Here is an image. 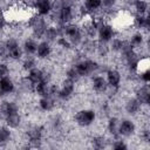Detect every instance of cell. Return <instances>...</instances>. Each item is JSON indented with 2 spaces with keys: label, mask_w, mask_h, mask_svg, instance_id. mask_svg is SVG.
I'll return each instance as SVG.
<instances>
[{
  "label": "cell",
  "mask_w": 150,
  "mask_h": 150,
  "mask_svg": "<svg viewBox=\"0 0 150 150\" xmlns=\"http://www.w3.org/2000/svg\"><path fill=\"white\" fill-rule=\"evenodd\" d=\"M36 48H38V42L35 39H32V38H28L25 40L23 42V46H22V49L23 52L27 54V55H33L36 53Z\"/></svg>",
  "instance_id": "603a6c76"
},
{
  "label": "cell",
  "mask_w": 150,
  "mask_h": 150,
  "mask_svg": "<svg viewBox=\"0 0 150 150\" xmlns=\"http://www.w3.org/2000/svg\"><path fill=\"white\" fill-rule=\"evenodd\" d=\"M39 107L42 111H50L54 109L55 103H54V98L50 96H42L39 101Z\"/></svg>",
  "instance_id": "cb8c5ba5"
},
{
  "label": "cell",
  "mask_w": 150,
  "mask_h": 150,
  "mask_svg": "<svg viewBox=\"0 0 150 150\" xmlns=\"http://www.w3.org/2000/svg\"><path fill=\"white\" fill-rule=\"evenodd\" d=\"M102 7V0H84L83 8L87 12H96Z\"/></svg>",
  "instance_id": "484cf974"
},
{
  "label": "cell",
  "mask_w": 150,
  "mask_h": 150,
  "mask_svg": "<svg viewBox=\"0 0 150 150\" xmlns=\"http://www.w3.org/2000/svg\"><path fill=\"white\" fill-rule=\"evenodd\" d=\"M34 9L40 16L50 14L52 12V0H35Z\"/></svg>",
  "instance_id": "8fae6325"
},
{
  "label": "cell",
  "mask_w": 150,
  "mask_h": 150,
  "mask_svg": "<svg viewBox=\"0 0 150 150\" xmlns=\"http://www.w3.org/2000/svg\"><path fill=\"white\" fill-rule=\"evenodd\" d=\"M21 115L19 112H14V114H9L5 117V122H6V125L11 129H16L20 127L21 124Z\"/></svg>",
  "instance_id": "ffe728a7"
},
{
  "label": "cell",
  "mask_w": 150,
  "mask_h": 150,
  "mask_svg": "<svg viewBox=\"0 0 150 150\" xmlns=\"http://www.w3.org/2000/svg\"><path fill=\"white\" fill-rule=\"evenodd\" d=\"M132 23L137 29H149L150 27V19L148 15L136 14L132 19Z\"/></svg>",
  "instance_id": "ac0fdd59"
},
{
  "label": "cell",
  "mask_w": 150,
  "mask_h": 150,
  "mask_svg": "<svg viewBox=\"0 0 150 150\" xmlns=\"http://www.w3.org/2000/svg\"><path fill=\"white\" fill-rule=\"evenodd\" d=\"M91 84H93V89L96 91V93H104L108 90V83H107V80L105 77H103L102 75H95L93 77V81H91Z\"/></svg>",
  "instance_id": "9a60e30c"
},
{
  "label": "cell",
  "mask_w": 150,
  "mask_h": 150,
  "mask_svg": "<svg viewBox=\"0 0 150 150\" xmlns=\"http://www.w3.org/2000/svg\"><path fill=\"white\" fill-rule=\"evenodd\" d=\"M142 104L139 103V101L136 98V97H132V98H129L127 102H125V111L129 114V115H137L141 109H142Z\"/></svg>",
  "instance_id": "2e32d148"
},
{
  "label": "cell",
  "mask_w": 150,
  "mask_h": 150,
  "mask_svg": "<svg viewBox=\"0 0 150 150\" xmlns=\"http://www.w3.org/2000/svg\"><path fill=\"white\" fill-rule=\"evenodd\" d=\"M34 67H36V63H35V60H34L33 57H30V56H28V57L22 62V68H23V70H26V71H29V70L33 69Z\"/></svg>",
  "instance_id": "836d02e7"
},
{
  "label": "cell",
  "mask_w": 150,
  "mask_h": 150,
  "mask_svg": "<svg viewBox=\"0 0 150 150\" xmlns=\"http://www.w3.org/2000/svg\"><path fill=\"white\" fill-rule=\"evenodd\" d=\"M107 83H108V87L110 88H114V89H118L120 88V84H121V81H122V76H121V73L115 69V68H111V69H108L107 70Z\"/></svg>",
  "instance_id": "9c48e42d"
},
{
  "label": "cell",
  "mask_w": 150,
  "mask_h": 150,
  "mask_svg": "<svg viewBox=\"0 0 150 150\" xmlns=\"http://www.w3.org/2000/svg\"><path fill=\"white\" fill-rule=\"evenodd\" d=\"M138 75H139V79H141L144 83H149V81H150V70H149V69H145V70L141 71Z\"/></svg>",
  "instance_id": "f35d334b"
},
{
  "label": "cell",
  "mask_w": 150,
  "mask_h": 150,
  "mask_svg": "<svg viewBox=\"0 0 150 150\" xmlns=\"http://www.w3.org/2000/svg\"><path fill=\"white\" fill-rule=\"evenodd\" d=\"M66 79H68V80H70V81H73V82H75V83H76L81 77H80L79 73L76 71L75 67L73 66V67H70V68L66 71Z\"/></svg>",
  "instance_id": "1f68e13d"
},
{
  "label": "cell",
  "mask_w": 150,
  "mask_h": 150,
  "mask_svg": "<svg viewBox=\"0 0 150 150\" xmlns=\"http://www.w3.org/2000/svg\"><path fill=\"white\" fill-rule=\"evenodd\" d=\"M0 13H1V11H0Z\"/></svg>",
  "instance_id": "bcb514c9"
},
{
  "label": "cell",
  "mask_w": 150,
  "mask_h": 150,
  "mask_svg": "<svg viewBox=\"0 0 150 150\" xmlns=\"http://www.w3.org/2000/svg\"><path fill=\"white\" fill-rule=\"evenodd\" d=\"M8 74H9V67L7 66V63L0 62V79L8 76Z\"/></svg>",
  "instance_id": "74e56055"
},
{
  "label": "cell",
  "mask_w": 150,
  "mask_h": 150,
  "mask_svg": "<svg viewBox=\"0 0 150 150\" xmlns=\"http://www.w3.org/2000/svg\"><path fill=\"white\" fill-rule=\"evenodd\" d=\"M56 43L61 47V48H64V49H69L71 47L70 42L64 38V36H59V39L56 40Z\"/></svg>",
  "instance_id": "d590c367"
},
{
  "label": "cell",
  "mask_w": 150,
  "mask_h": 150,
  "mask_svg": "<svg viewBox=\"0 0 150 150\" xmlns=\"http://www.w3.org/2000/svg\"><path fill=\"white\" fill-rule=\"evenodd\" d=\"M27 79L29 80V82L35 86L36 83H39L40 81L43 80V70L38 68V67H34L33 69H30L27 74Z\"/></svg>",
  "instance_id": "d6986e66"
},
{
  "label": "cell",
  "mask_w": 150,
  "mask_h": 150,
  "mask_svg": "<svg viewBox=\"0 0 150 150\" xmlns=\"http://www.w3.org/2000/svg\"><path fill=\"white\" fill-rule=\"evenodd\" d=\"M28 25L32 28V33H33L34 38H36V39L43 38L45 32H46V28L48 27L46 20L42 16H40V15H33V16H30L29 18V21H28Z\"/></svg>",
  "instance_id": "3957f363"
},
{
  "label": "cell",
  "mask_w": 150,
  "mask_h": 150,
  "mask_svg": "<svg viewBox=\"0 0 150 150\" xmlns=\"http://www.w3.org/2000/svg\"><path fill=\"white\" fill-rule=\"evenodd\" d=\"M96 50H97V53L101 55V56H105L108 53H109V48L105 46V43H102V42H100L97 46H96Z\"/></svg>",
  "instance_id": "8d00e7d4"
},
{
  "label": "cell",
  "mask_w": 150,
  "mask_h": 150,
  "mask_svg": "<svg viewBox=\"0 0 150 150\" xmlns=\"http://www.w3.org/2000/svg\"><path fill=\"white\" fill-rule=\"evenodd\" d=\"M49 88H50V83L48 81H40L39 83H36L34 86V91L40 96H49Z\"/></svg>",
  "instance_id": "44dd1931"
},
{
  "label": "cell",
  "mask_w": 150,
  "mask_h": 150,
  "mask_svg": "<svg viewBox=\"0 0 150 150\" xmlns=\"http://www.w3.org/2000/svg\"><path fill=\"white\" fill-rule=\"evenodd\" d=\"M7 55H8V57L12 59V60H20L21 56H22V49H21L20 46H18V47H15V48L8 50V52H7Z\"/></svg>",
  "instance_id": "d6a6232c"
},
{
  "label": "cell",
  "mask_w": 150,
  "mask_h": 150,
  "mask_svg": "<svg viewBox=\"0 0 150 150\" xmlns=\"http://www.w3.org/2000/svg\"><path fill=\"white\" fill-rule=\"evenodd\" d=\"M90 142H91V146L94 149H97V150L104 149L108 144V141L104 136H94Z\"/></svg>",
  "instance_id": "83f0119b"
},
{
  "label": "cell",
  "mask_w": 150,
  "mask_h": 150,
  "mask_svg": "<svg viewBox=\"0 0 150 150\" xmlns=\"http://www.w3.org/2000/svg\"><path fill=\"white\" fill-rule=\"evenodd\" d=\"M117 0H102V7H104L105 9H111L115 5H116Z\"/></svg>",
  "instance_id": "60d3db41"
},
{
  "label": "cell",
  "mask_w": 150,
  "mask_h": 150,
  "mask_svg": "<svg viewBox=\"0 0 150 150\" xmlns=\"http://www.w3.org/2000/svg\"><path fill=\"white\" fill-rule=\"evenodd\" d=\"M125 1H127V2L129 4V5H134V4H135V2L137 1V0H125Z\"/></svg>",
  "instance_id": "ee69618b"
},
{
  "label": "cell",
  "mask_w": 150,
  "mask_h": 150,
  "mask_svg": "<svg viewBox=\"0 0 150 150\" xmlns=\"http://www.w3.org/2000/svg\"><path fill=\"white\" fill-rule=\"evenodd\" d=\"M97 36H98V42L108 43L111 41V39L115 38V29L111 25L103 22L97 29Z\"/></svg>",
  "instance_id": "8992f818"
},
{
  "label": "cell",
  "mask_w": 150,
  "mask_h": 150,
  "mask_svg": "<svg viewBox=\"0 0 150 150\" xmlns=\"http://www.w3.org/2000/svg\"><path fill=\"white\" fill-rule=\"evenodd\" d=\"M36 56L38 59H48L52 54V47H50V43L48 41H41L38 43V48H36Z\"/></svg>",
  "instance_id": "5bb4252c"
},
{
  "label": "cell",
  "mask_w": 150,
  "mask_h": 150,
  "mask_svg": "<svg viewBox=\"0 0 150 150\" xmlns=\"http://www.w3.org/2000/svg\"><path fill=\"white\" fill-rule=\"evenodd\" d=\"M15 1H18V2H23V1H26V0H15Z\"/></svg>",
  "instance_id": "f6af8a7d"
},
{
  "label": "cell",
  "mask_w": 150,
  "mask_h": 150,
  "mask_svg": "<svg viewBox=\"0 0 150 150\" xmlns=\"http://www.w3.org/2000/svg\"><path fill=\"white\" fill-rule=\"evenodd\" d=\"M7 55V49H6V45L5 42L0 41V57H5Z\"/></svg>",
  "instance_id": "b9f144b4"
},
{
  "label": "cell",
  "mask_w": 150,
  "mask_h": 150,
  "mask_svg": "<svg viewBox=\"0 0 150 150\" xmlns=\"http://www.w3.org/2000/svg\"><path fill=\"white\" fill-rule=\"evenodd\" d=\"M42 135H43V129L40 125H32L27 130V138L28 142L30 143V146L38 148L40 146V143L42 142Z\"/></svg>",
  "instance_id": "5b68a950"
},
{
  "label": "cell",
  "mask_w": 150,
  "mask_h": 150,
  "mask_svg": "<svg viewBox=\"0 0 150 150\" xmlns=\"http://www.w3.org/2000/svg\"><path fill=\"white\" fill-rule=\"evenodd\" d=\"M136 131V125L131 120H123L120 122L118 125V136L123 137H130L135 134Z\"/></svg>",
  "instance_id": "30bf717a"
},
{
  "label": "cell",
  "mask_w": 150,
  "mask_h": 150,
  "mask_svg": "<svg viewBox=\"0 0 150 150\" xmlns=\"http://www.w3.org/2000/svg\"><path fill=\"white\" fill-rule=\"evenodd\" d=\"M128 41L130 42V45H131L134 48H136V47H139V46L143 45V42H144V38H143V34H142L141 32H137V33L132 34Z\"/></svg>",
  "instance_id": "f546056e"
},
{
  "label": "cell",
  "mask_w": 150,
  "mask_h": 150,
  "mask_svg": "<svg viewBox=\"0 0 150 150\" xmlns=\"http://www.w3.org/2000/svg\"><path fill=\"white\" fill-rule=\"evenodd\" d=\"M118 125H120V120L117 117H110L107 123V130L114 137H118Z\"/></svg>",
  "instance_id": "d4e9b609"
},
{
  "label": "cell",
  "mask_w": 150,
  "mask_h": 150,
  "mask_svg": "<svg viewBox=\"0 0 150 150\" xmlns=\"http://www.w3.org/2000/svg\"><path fill=\"white\" fill-rule=\"evenodd\" d=\"M60 36V29L57 27H54V26H48L46 28V32H45V35L43 38L46 39V41L48 42H53V41H56Z\"/></svg>",
  "instance_id": "7402d4cb"
},
{
  "label": "cell",
  "mask_w": 150,
  "mask_h": 150,
  "mask_svg": "<svg viewBox=\"0 0 150 150\" xmlns=\"http://www.w3.org/2000/svg\"><path fill=\"white\" fill-rule=\"evenodd\" d=\"M111 148L115 149V150H127L128 149V144L122 139H116L111 144Z\"/></svg>",
  "instance_id": "e575fe53"
},
{
  "label": "cell",
  "mask_w": 150,
  "mask_h": 150,
  "mask_svg": "<svg viewBox=\"0 0 150 150\" xmlns=\"http://www.w3.org/2000/svg\"><path fill=\"white\" fill-rule=\"evenodd\" d=\"M6 25H7L6 16H5L2 13H0V30H2V29L6 27Z\"/></svg>",
  "instance_id": "7bdbcfd3"
},
{
  "label": "cell",
  "mask_w": 150,
  "mask_h": 150,
  "mask_svg": "<svg viewBox=\"0 0 150 150\" xmlns=\"http://www.w3.org/2000/svg\"><path fill=\"white\" fill-rule=\"evenodd\" d=\"M134 7H135V11H136V14L145 15L146 12H148V8H149V4H148L146 0H137L134 4Z\"/></svg>",
  "instance_id": "f1b7e54d"
},
{
  "label": "cell",
  "mask_w": 150,
  "mask_h": 150,
  "mask_svg": "<svg viewBox=\"0 0 150 150\" xmlns=\"http://www.w3.org/2000/svg\"><path fill=\"white\" fill-rule=\"evenodd\" d=\"M95 118H96V112L93 109H82V110H79L75 114V116H74L75 123L79 127H83V128L91 125L95 122Z\"/></svg>",
  "instance_id": "277c9868"
},
{
  "label": "cell",
  "mask_w": 150,
  "mask_h": 150,
  "mask_svg": "<svg viewBox=\"0 0 150 150\" xmlns=\"http://www.w3.org/2000/svg\"><path fill=\"white\" fill-rule=\"evenodd\" d=\"M75 91V82L66 79L63 82H62V86L59 88V94H57V97L60 100H69Z\"/></svg>",
  "instance_id": "52a82bcc"
},
{
  "label": "cell",
  "mask_w": 150,
  "mask_h": 150,
  "mask_svg": "<svg viewBox=\"0 0 150 150\" xmlns=\"http://www.w3.org/2000/svg\"><path fill=\"white\" fill-rule=\"evenodd\" d=\"M14 89L15 84L13 80L9 77V75L0 79V95H9L14 91Z\"/></svg>",
  "instance_id": "4fadbf2b"
},
{
  "label": "cell",
  "mask_w": 150,
  "mask_h": 150,
  "mask_svg": "<svg viewBox=\"0 0 150 150\" xmlns=\"http://www.w3.org/2000/svg\"><path fill=\"white\" fill-rule=\"evenodd\" d=\"M123 45H124V40L121 39V38H114L111 39L110 41V50L112 52H116V53H121L122 48H123Z\"/></svg>",
  "instance_id": "4dcf8cb0"
},
{
  "label": "cell",
  "mask_w": 150,
  "mask_h": 150,
  "mask_svg": "<svg viewBox=\"0 0 150 150\" xmlns=\"http://www.w3.org/2000/svg\"><path fill=\"white\" fill-rule=\"evenodd\" d=\"M0 112L2 114V116L5 118L9 114L19 112V105L13 101H5L0 104Z\"/></svg>",
  "instance_id": "e0dca14e"
},
{
  "label": "cell",
  "mask_w": 150,
  "mask_h": 150,
  "mask_svg": "<svg viewBox=\"0 0 150 150\" xmlns=\"http://www.w3.org/2000/svg\"><path fill=\"white\" fill-rule=\"evenodd\" d=\"M136 98L142 105H148L150 103V89L148 84H143L136 89Z\"/></svg>",
  "instance_id": "7c38bea8"
},
{
  "label": "cell",
  "mask_w": 150,
  "mask_h": 150,
  "mask_svg": "<svg viewBox=\"0 0 150 150\" xmlns=\"http://www.w3.org/2000/svg\"><path fill=\"white\" fill-rule=\"evenodd\" d=\"M76 71L79 73L80 77H86V76H89L91 74H94L95 71H97V69L100 68V64L94 61V60H90V59H87V60H81L79 62H76L74 64Z\"/></svg>",
  "instance_id": "7a4b0ae2"
},
{
  "label": "cell",
  "mask_w": 150,
  "mask_h": 150,
  "mask_svg": "<svg viewBox=\"0 0 150 150\" xmlns=\"http://www.w3.org/2000/svg\"><path fill=\"white\" fill-rule=\"evenodd\" d=\"M12 138V131L11 128L7 125L0 127V145H6Z\"/></svg>",
  "instance_id": "4316f807"
},
{
  "label": "cell",
  "mask_w": 150,
  "mask_h": 150,
  "mask_svg": "<svg viewBox=\"0 0 150 150\" xmlns=\"http://www.w3.org/2000/svg\"><path fill=\"white\" fill-rule=\"evenodd\" d=\"M141 139L144 143H149L150 142V130L148 128H145V129H143L141 131Z\"/></svg>",
  "instance_id": "ab89813d"
},
{
  "label": "cell",
  "mask_w": 150,
  "mask_h": 150,
  "mask_svg": "<svg viewBox=\"0 0 150 150\" xmlns=\"http://www.w3.org/2000/svg\"><path fill=\"white\" fill-rule=\"evenodd\" d=\"M61 36H64L71 46H79L82 41H83V38H82V32H81V28L75 25V23H67V25H63L62 27V35Z\"/></svg>",
  "instance_id": "6da1fadb"
},
{
  "label": "cell",
  "mask_w": 150,
  "mask_h": 150,
  "mask_svg": "<svg viewBox=\"0 0 150 150\" xmlns=\"http://www.w3.org/2000/svg\"><path fill=\"white\" fill-rule=\"evenodd\" d=\"M59 22L61 25H67L70 23L74 19V7H67V6H61V8L56 12Z\"/></svg>",
  "instance_id": "ba28073f"
}]
</instances>
